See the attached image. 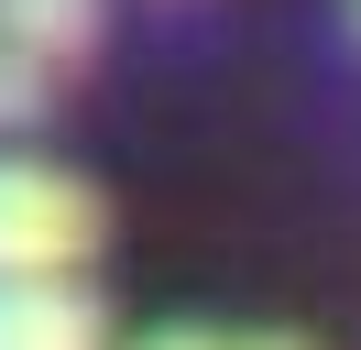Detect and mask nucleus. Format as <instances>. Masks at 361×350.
<instances>
[{
	"label": "nucleus",
	"instance_id": "nucleus-4",
	"mask_svg": "<svg viewBox=\"0 0 361 350\" xmlns=\"http://www.w3.org/2000/svg\"><path fill=\"white\" fill-rule=\"evenodd\" d=\"M44 99H55V77L33 55H11L0 44V131H23V121H44Z\"/></svg>",
	"mask_w": 361,
	"mask_h": 350
},
{
	"label": "nucleus",
	"instance_id": "nucleus-3",
	"mask_svg": "<svg viewBox=\"0 0 361 350\" xmlns=\"http://www.w3.org/2000/svg\"><path fill=\"white\" fill-rule=\"evenodd\" d=\"M99 33H110V0H0V44H11V55H33L44 77L88 66Z\"/></svg>",
	"mask_w": 361,
	"mask_h": 350
},
{
	"label": "nucleus",
	"instance_id": "nucleus-1",
	"mask_svg": "<svg viewBox=\"0 0 361 350\" xmlns=\"http://www.w3.org/2000/svg\"><path fill=\"white\" fill-rule=\"evenodd\" d=\"M99 252V197L88 175L44 153H0V284H66Z\"/></svg>",
	"mask_w": 361,
	"mask_h": 350
},
{
	"label": "nucleus",
	"instance_id": "nucleus-5",
	"mask_svg": "<svg viewBox=\"0 0 361 350\" xmlns=\"http://www.w3.org/2000/svg\"><path fill=\"white\" fill-rule=\"evenodd\" d=\"M142 350H307V339H285V328H154Z\"/></svg>",
	"mask_w": 361,
	"mask_h": 350
},
{
	"label": "nucleus",
	"instance_id": "nucleus-2",
	"mask_svg": "<svg viewBox=\"0 0 361 350\" xmlns=\"http://www.w3.org/2000/svg\"><path fill=\"white\" fill-rule=\"evenodd\" d=\"M0 350H110V306L88 284H0Z\"/></svg>",
	"mask_w": 361,
	"mask_h": 350
}]
</instances>
